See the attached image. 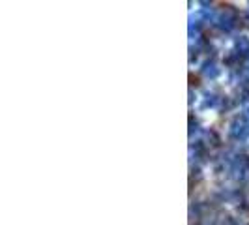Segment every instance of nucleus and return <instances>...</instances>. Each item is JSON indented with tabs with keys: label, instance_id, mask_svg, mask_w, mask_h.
<instances>
[{
	"label": "nucleus",
	"instance_id": "nucleus-1",
	"mask_svg": "<svg viewBox=\"0 0 249 225\" xmlns=\"http://www.w3.org/2000/svg\"><path fill=\"white\" fill-rule=\"evenodd\" d=\"M248 133H249V126L244 118H236V120L231 124V135L234 139L248 137Z\"/></svg>",
	"mask_w": 249,
	"mask_h": 225
},
{
	"label": "nucleus",
	"instance_id": "nucleus-2",
	"mask_svg": "<svg viewBox=\"0 0 249 225\" xmlns=\"http://www.w3.org/2000/svg\"><path fill=\"white\" fill-rule=\"evenodd\" d=\"M217 23H219V26L223 28V30H232L234 28V25H236V13L232 12V10H225L219 17H217Z\"/></svg>",
	"mask_w": 249,
	"mask_h": 225
},
{
	"label": "nucleus",
	"instance_id": "nucleus-3",
	"mask_svg": "<svg viewBox=\"0 0 249 225\" xmlns=\"http://www.w3.org/2000/svg\"><path fill=\"white\" fill-rule=\"evenodd\" d=\"M236 51L238 55H242V56H249V39L248 38H238L236 39Z\"/></svg>",
	"mask_w": 249,
	"mask_h": 225
},
{
	"label": "nucleus",
	"instance_id": "nucleus-4",
	"mask_svg": "<svg viewBox=\"0 0 249 225\" xmlns=\"http://www.w3.org/2000/svg\"><path fill=\"white\" fill-rule=\"evenodd\" d=\"M204 75H206V77H217V75H219V70H217V68H215V64H206V66H204Z\"/></svg>",
	"mask_w": 249,
	"mask_h": 225
}]
</instances>
